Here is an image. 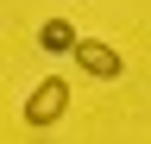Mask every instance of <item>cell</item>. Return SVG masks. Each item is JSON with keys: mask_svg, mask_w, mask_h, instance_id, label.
I'll return each instance as SVG.
<instances>
[{"mask_svg": "<svg viewBox=\"0 0 151 144\" xmlns=\"http://www.w3.org/2000/svg\"><path fill=\"white\" fill-rule=\"evenodd\" d=\"M63 113H69V82H63V75L38 82L32 94H25V125H32V132H50Z\"/></svg>", "mask_w": 151, "mask_h": 144, "instance_id": "cell-1", "label": "cell"}, {"mask_svg": "<svg viewBox=\"0 0 151 144\" xmlns=\"http://www.w3.org/2000/svg\"><path fill=\"white\" fill-rule=\"evenodd\" d=\"M69 57H76V69H82L88 82H120V75H126L120 50H113V44H101V38H82V44L69 50Z\"/></svg>", "mask_w": 151, "mask_h": 144, "instance_id": "cell-2", "label": "cell"}, {"mask_svg": "<svg viewBox=\"0 0 151 144\" xmlns=\"http://www.w3.org/2000/svg\"><path fill=\"white\" fill-rule=\"evenodd\" d=\"M76 44H82V31H76L69 19H44L38 25V50H44V57H69Z\"/></svg>", "mask_w": 151, "mask_h": 144, "instance_id": "cell-3", "label": "cell"}]
</instances>
